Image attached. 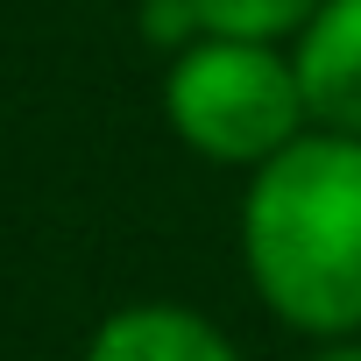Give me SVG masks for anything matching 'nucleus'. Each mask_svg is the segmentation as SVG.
Instances as JSON below:
<instances>
[{"instance_id":"0eeeda50","label":"nucleus","mask_w":361,"mask_h":361,"mask_svg":"<svg viewBox=\"0 0 361 361\" xmlns=\"http://www.w3.org/2000/svg\"><path fill=\"white\" fill-rule=\"evenodd\" d=\"M305 361H361V333H347V340H312Z\"/></svg>"},{"instance_id":"39448f33","label":"nucleus","mask_w":361,"mask_h":361,"mask_svg":"<svg viewBox=\"0 0 361 361\" xmlns=\"http://www.w3.org/2000/svg\"><path fill=\"white\" fill-rule=\"evenodd\" d=\"M199 22L220 29V36H262V43H290L312 15L319 0H192Z\"/></svg>"},{"instance_id":"f03ea898","label":"nucleus","mask_w":361,"mask_h":361,"mask_svg":"<svg viewBox=\"0 0 361 361\" xmlns=\"http://www.w3.org/2000/svg\"><path fill=\"white\" fill-rule=\"evenodd\" d=\"M163 128L213 170H255L312 128L290 43L262 36H192L163 57Z\"/></svg>"},{"instance_id":"f257e3e1","label":"nucleus","mask_w":361,"mask_h":361,"mask_svg":"<svg viewBox=\"0 0 361 361\" xmlns=\"http://www.w3.org/2000/svg\"><path fill=\"white\" fill-rule=\"evenodd\" d=\"M234 248L255 305L283 333L305 347L361 333V135L305 128L290 149L255 163Z\"/></svg>"},{"instance_id":"7ed1b4c3","label":"nucleus","mask_w":361,"mask_h":361,"mask_svg":"<svg viewBox=\"0 0 361 361\" xmlns=\"http://www.w3.org/2000/svg\"><path fill=\"white\" fill-rule=\"evenodd\" d=\"M78 361H248L234 347V333L220 319H206L199 305H170V298H142L121 305L92 326Z\"/></svg>"},{"instance_id":"20e7f679","label":"nucleus","mask_w":361,"mask_h":361,"mask_svg":"<svg viewBox=\"0 0 361 361\" xmlns=\"http://www.w3.org/2000/svg\"><path fill=\"white\" fill-rule=\"evenodd\" d=\"M290 64L312 128L361 135V0H319V15L290 36Z\"/></svg>"},{"instance_id":"423d86ee","label":"nucleus","mask_w":361,"mask_h":361,"mask_svg":"<svg viewBox=\"0 0 361 361\" xmlns=\"http://www.w3.org/2000/svg\"><path fill=\"white\" fill-rule=\"evenodd\" d=\"M135 29H142V43L149 50H185L192 36H206V22H199V8H192V0H142V8H135Z\"/></svg>"}]
</instances>
